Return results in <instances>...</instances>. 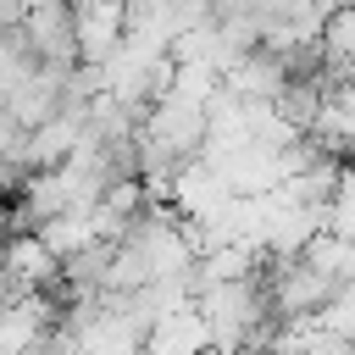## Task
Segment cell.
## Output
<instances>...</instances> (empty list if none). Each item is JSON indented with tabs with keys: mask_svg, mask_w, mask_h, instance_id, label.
<instances>
[{
	"mask_svg": "<svg viewBox=\"0 0 355 355\" xmlns=\"http://www.w3.org/2000/svg\"><path fill=\"white\" fill-rule=\"evenodd\" d=\"M78 39H83V67H105L128 44V6L122 0H78Z\"/></svg>",
	"mask_w": 355,
	"mask_h": 355,
	"instance_id": "cell-1",
	"label": "cell"
},
{
	"mask_svg": "<svg viewBox=\"0 0 355 355\" xmlns=\"http://www.w3.org/2000/svg\"><path fill=\"white\" fill-rule=\"evenodd\" d=\"M327 100H333V89H327V83H283V89H277V100H272V111H277L294 133H311V128H316V116L327 111Z\"/></svg>",
	"mask_w": 355,
	"mask_h": 355,
	"instance_id": "cell-2",
	"label": "cell"
},
{
	"mask_svg": "<svg viewBox=\"0 0 355 355\" xmlns=\"http://www.w3.org/2000/svg\"><path fill=\"white\" fill-rule=\"evenodd\" d=\"M322 44L338 67H355V6H333L327 28H322Z\"/></svg>",
	"mask_w": 355,
	"mask_h": 355,
	"instance_id": "cell-3",
	"label": "cell"
},
{
	"mask_svg": "<svg viewBox=\"0 0 355 355\" xmlns=\"http://www.w3.org/2000/svg\"><path fill=\"white\" fill-rule=\"evenodd\" d=\"M316 327H327V333H338V338H355V277L338 288V300L322 311V322Z\"/></svg>",
	"mask_w": 355,
	"mask_h": 355,
	"instance_id": "cell-4",
	"label": "cell"
}]
</instances>
